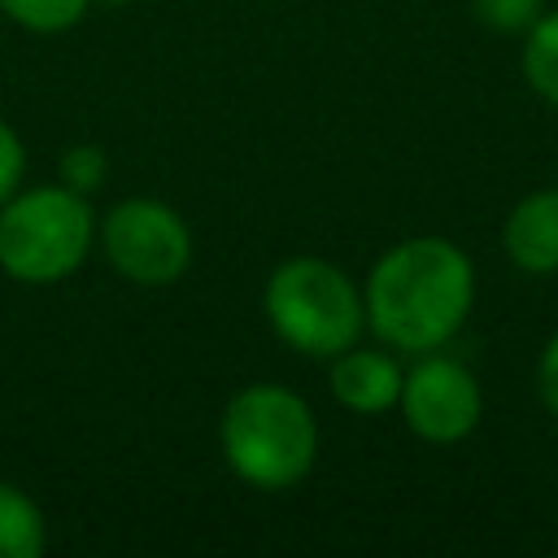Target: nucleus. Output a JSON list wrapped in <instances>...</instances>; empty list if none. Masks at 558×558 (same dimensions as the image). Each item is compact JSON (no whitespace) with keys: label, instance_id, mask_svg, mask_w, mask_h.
I'll list each match as a JSON object with an SVG mask.
<instances>
[{"label":"nucleus","instance_id":"16","mask_svg":"<svg viewBox=\"0 0 558 558\" xmlns=\"http://www.w3.org/2000/svg\"><path fill=\"white\" fill-rule=\"evenodd\" d=\"M105 4H126V0H105Z\"/></svg>","mask_w":558,"mask_h":558},{"label":"nucleus","instance_id":"10","mask_svg":"<svg viewBox=\"0 0 558 558\" xmlns=\"http://www.w3.org/2000/svg\"><path fill=\"white\" fill-rule=\"evenodd\" d=\"M523 74H527L532 92H541L549 105H558V13H545L527 26Z\"/></svg>","mask_w":558,"mask_h":558},{"label":"nucleus","instance_id":"5","mask_svg":"<svg viewBox=\"0 0 558 558\" xmlns=\"http://www.w3.org/2000/svg\"><path fill=\"white\" fill-rule=\"evenodd\" d=\"M105 253L109 262L144 288L174 283L192 262V235L183 218L153 196H131L105 218Z\"/></svg>","mask_w":558,"mask_h":558},{"label":"nucleus","instance_id":"15","mask_svg":"<svg viewBox=\"0 0 558 558\" xmlns=\"http://www.w3.org/2000/svg\"><path fill=\"white\" fill-rule=\"evenodd\" d=\"M536 388H541V401L558 414V336L545 344L541 353V366H536Z\"/></svg>","mask_w":558,"mask_h":558},{"label":"nucleus","instance_id":"13","mask_svg":"<svg viewBox=\"0 0 558 558\" xmlns=\"http://www.w3.org/2000/svg\"><path fill=\"white\" fill-rule=\"evenodd\" d=\"M61 170H65V179H70V187H74V192H87V187H92V183H100V174H105V153H100V148H92V144H78V148H70V153H65Z\"/></svg>","mask_w":558,"mask_h":558},{"label":"nucleus","instance_id":"12","mask_svg":"<svg viewBox=\"0 0 558 558\" xmlns=\"http://www.w3.org/2000/svg\"><path fill=\"white\" fill-rule=\"evenodd\" d=\"M471 9L488 31H501V35L527 31L541 17V0H471Z\"/></svg>","mask_w":558,"mask_h":558},{"label":"nucleus","instance_id":"2","mask_svg":"<svg viewBox=\"0 0 558 558\" xmlns=\"http://www.w3.org/2000/svg\"><path fill=\"white\" fill-rule=\"evenodd\" d=\"M222 453L244 484L292 488L318 453L314 414L296 392L279 384H253L235 392L222 414Z\"/></svg>","mask_w":558,"mask_h":558},{"label":"nucleus","instance_id":"11","mask_svg":"<svg viewBox=\"0 0 558 558\" xmlns=\"http://www.w3.org/2000/svg\"><path fill=\"white\" fill-rule=\"evenodd\" d=\"M0 9L31 31H65L83 17L87 0H0Z\"/></svg>","mask_w":558,"mask_h":558},{"label":"nucleus","instance_id":"6","mask_svg":"<svg viewBox=\"0 0 558 558\" xmlns=\"http://www.w3.org/2000/svg\"><path fill=\"white\" fill-rule=\"evenodd\" d=\"M401 414L414 436L432 445H453L480 423V384L453 357H423L401 379Z\"/></svg>","mask_w":558,"mask_h":558},{"label":"nucleus","instance_id":"8","mask_svg":"<svg viewBox=\"0 0 558 558\" xmlns=\"http://www.w3.org/2000/svg\"><path fill=\"white\" fill-rule=\"evenodd\" d=\"M401 371L392 357L375 353V349H344L331 362V392L340 405L357 410V414H379L388 405L401 401Z\"/></svg>","mask_w":558,"mask_h":558},{"label":"nucleus","instance_id":"14","mask_svg":"<svg viewBox=\"0 0 558 558\" xmlns=\"http://www.w3.org/2000/svg\"><path fill=\"white\" fill-rule=\"evenodd\" d=\"M17 179H22V140L0 122V205L13 196Z\"/></svg>","mask_w":558,"mask_h":558},{"label":"nucleus","instance_id":"1","mask_svg":"<svg viewBox=\"0 0 558 558\" xmlns=\"http://www.w3.org/2000/svg\"><path fill=\"white\" fill-rule=\"evenodd\" d=\"M475 296L471 262L458 244L440 235H418L388 248L366 279V323L392 344L410 353H427L445 344Z\"/></svg>","mask_w":558,"mask_h":558},{"label":"nucleus","instance_id":"9","mask_svg":"<svg viewBox=\"0 0 558 558\" xmlns=\"http://www.w3.org/2000/svg\"><path fill=\"white\" fill-rule=\"evenodd\" d=\"M39 554H44L39 506L22 488L0 484V558H39Z\"/></svg>","mask_w":558,"mask_h":558},{"label":"nucleus","instance_id":"3","mask_svg":"<svg viewBox=\"0 0 558 558\" xmlns=\"http://www.w3.org/2000/svg\"><path fill=\"white\" fill-rule=\"evenodd\" d=\"M270 327L305 357H336L357 344L366 301L349 275L323 257H292L266 283Z\"/></svg>","mask_w":558,"mask_h":558},{"label":"nucleus","instance_id":"7","mask_svg":"<svg viewBox=\"0 0 558 558\" xmlns=\"http://www.w3.org/2000/svg\"><path fill=\"white\" fill-rule=\"evenodd\" d=\"M501 244L510 262L527 275L558 270V192L545 187V192L523 196L501 227Z\"/></svg>","mask_w":558,"mask_h":558},{"label":"nucleus","instance_id":"4","mask_svg":"<svg viewBox=\"0 0 558 558\" xmlns=\"http://www.w3.org/2000/svg\"><path fill=\"white\" fill-rule=\"evenodd\" d=\"M92 248V209L74 187H35L0 209V266L22 283L65 279Z\"/></svg>","mask_w":558,"mask_h":558}]
</instances>
